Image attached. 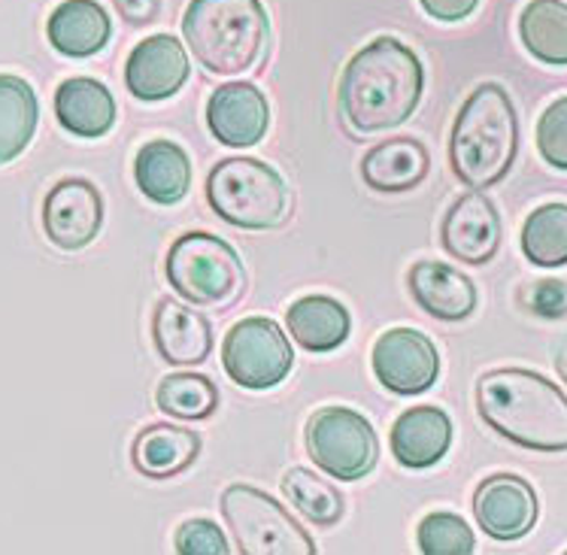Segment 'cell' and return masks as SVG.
I'll use <instances>...</instances> for the list:
<instances>
[{
  "mask_svg": "<svg viewBox=\"0 0 567 555\" xmlns=\"http://www.w3.org/2000/svg\"><path fill=\"white\" fill-rule=\"evenodd\" d=\"M519 152V116L498 82L476 85L450 134V167L467 188H492L509 174Z\"/></svg>",
  "mask_w": 567,
  "mask_h": 555,
  "instance_id": "cell-3",
  "label": "cell"
},
{
  "mask_svg": "<svg viewBox=\"0 0 567 555\" xmlns=\"http://www.w3.org/2000/svg\"><path fill=\"white\" fill-rule=\"evenodd\" d=\"M406 286H410L413 301L441 322H464L474 316L476 304H480L474 279L464 277L462 270H455L446 261H434V258H425L410 267Z\"/></svg>",
  "mask_w": 567,
  "mask_h": 555,
  "instance_id": "cell-17",
  "label": "cell"
},
{
  "mask_svg": "<svg viewBox=\"0 0 567 555\" xmlns=\"http://www.w3.org/2000/svg\"><path fill=\"white\" fill-rule=\"evenodd\" d=\"M113 3L122 12V19L131 24H150L162 10V0H113Z\"/></svg>",
  "mask_w": 567,
  "mask_h": 555,
  "instance_id": "cell-35",
  "label": "cell"
},
{
  "mask_svg": "<svg viewBox=\"0 0 567 555\" xmlns=\"http://www.w3.org/2000/svg\"><path fill=\"white\" fill-rule=\"evenodd\" d=\"M425 92V68L398 37H377L361 47L340 76V113L355 137L385 134L416 113Z\"/></svg>",
  "mask_w": 567,
  "mask_h": 555,
  "instance_id": "cell-1",
  "label": "cell"
},
{
  "mask_svg": "<svg viewBox=\"0 0 567 555\" xmlns=\"http://www.w3.org/2000/svg\"><path fill=\"white\" fill-rule=\"evenodd\" d=\"M183 37L209 73L240 76L267 55L270 19L261 0H192Z\"/></svg>",
  "mask_w": 567,
  "mask_h": 555,
  "instance_id": "cell-4",
  "label": "cell"
},
{
  "mask_svg": "<svg viewBox=\"0 0 567 555\" xmlns=\"http://www.w3.org/2000/svg\"><path fill=\"white\" fill-rule=\"evenodd\" d=\"M537 492L519 474L486 476L474 495V516L492 541H522L537 522Z\"/></svg>",
  "mask_w": 567,
  "mask_h": 555,
  "instance_id": "cell-12",
  "label": "cell"
},
{
  "mask_svg": "<svg viewBox=\"0 0 567 555\" xmlns=\"http://www.w3.org/2000/svg\"><path fill=\"white\" fill-rule=\"evenodd\" d=\"M221 364L237 386L261 392L286 380L295 364V352L286 331L267 316H249L225 335Z\"/></svg>",
  "mask_w": 567,
  "mask_h": 555,
  "instance_id": "cell-9",
  "label": "cell"
},
{
  "mask_svg": "<svg viewBox=\"0 0 567 555\" xmlns=\"http://www.w3.org/2000/svg\"><path fill=\"white\" fill-rule=\"evenodd\" d=\"M519 40L544 64H567V3L532 0L519 16Z\"/></svg>",
  "mask_w": 567,
  "mask_h": 555,
  "instance_id": "cell-26",
  "label": "cell"
},
{
  "mask_svg": "<svg viewBox=\"0 0 567 555\" xmlns=\"http://www.w3.org/2000/svg\"><path fill=\"white\" fill-rule=\"evenodd\" d=\"M200 455V438L183 425H146L134 438L131 462L150 480H171L188 471Z\"/></svg>",
  "mask_w": 567,
  "mask_h": 555,
  "instance_id": "cell-23",
  "label": "cell"
},
{
  "mask_svg": "<svg viewBox=\"0 0 567 555\" xmlns=\"http://www.w3.org/2000/svg\"><path fill=\"white\" fill-rule=\"evenodd\" d=\"M40 104L34 89L12 73H0V167L16 162L34 140Z\"/></svg>",
  "mask_w": 567,
  "mask_h": 555,
  "instance_id": "cell-25",
  "label": "cell"
},
{
  "mask_svg": "<svg viewBox=\"0 0 567 555\" xmlns=\"http://www.w3.org/2000/svg\"><path fill=\"white\" fill-rule=\"evenodd\" d=\"M431 155L416 137L382 140L361 158V179L382 195L413 192L429 179Z\"/></svg>",
  "mask_w": 567,
  "mask_h": 555,
  "instance_id": "cell-18",
  "label": "cell"
},
{
  "mask_svg": "<svg viewBox=\"0 0 567 555\" xmlns=\"http://www.w3.org/2000/svg\"><path fill=\"white\" fill-rule=\"evenodd\" d=\"M286 328L307 352H334L349 340L352 319L337 298L307 295L295 301L286 312Z\"/></svg>",
  "mask_w": 567,
  "mask_h": 555,
  "instance_id": "cell-24",
  "label": "cell"
},
{
  "mask_svg": "<svg viewBox=\"0 0 567 555\" xmlns=\"http://www.w3.org/2000/svg\"><path fill=\"white\" fill-rule=\"evenodd\" d=\"M443 249L462 265H488L501 249L504 232L495 204L483 192L471 188L446 213L441 228Z\"/></svg>",
  "mask_w": 567,
  "mask_h": 555,
  "instance_id": "cell-13",
  "label": "cell"
},
{
  "mask_svg": "<svg viewBox=\"0 0 567 555\" xmlns=\"http://www.w3.org/2000/svg\"><path fill=\"white\" fill-rule=\"evenodd\" d=\"M207 125L213 137L234 150H249L261 143L270 125L265 92L252 82H225L209 94Z\"/></svg>",
  "mask_w": 567,
  "mask_h": 555,
  "instance_id": "cell-15",
  "label": "cell"
},
{
  "mask_svg": "<svg viewBox=\"0 0 567 555\" xmlns=\"http://www.w3.org/2000/svg\"><path fill=\"white\" fill-rule=\"evenodd\" d=\"M282 495L289 497L291 507L313 525L328 528L343 520V495L328 480L307 467H291L289 474H282Z\"/></svg>",
  "mask_w": 567,
  "mask_h": 555,
  "instance_id": "cell-29",
  "label": "cell"
},
{
  "mask_svg": "<svg viewBox=\"0 0 567 555\" xmlns=\"http://www.w3.org/2000/svg\"><path fill=\"white\" fill-rule=\"evenodd\" d=\"M47 37L64 59H92L110 43L113 22L97 0H64L49 16Z\"/></svg>",
  "mask_w": 567,
  "mask_h": 555,
  "instance_id": "cell-19",
  "label": "cell"
},
{
  "mask_svg": "<svg viewBox=\"0 0 567 555\" xmlns=\"http://www.w3.org/2000/svg\"><path fill=\"white\" fill-rule=\"evenodd\" d=\"M522 253L537 267L567 265V204H544L525 219Z\"/></svg>",
  "mask_w": 567,
  "mask_h": 555,
  "instance_id": "cell-28",
  "label": "cell"
},
{
  "mask_svg": "<svg viewBox=\"0 0 567 555\" xmlns=\"http://www.w3.org/2000/svg\"><path fill=\"white\" fill-rule=\"evenodd\" d=\"M101 228H104V197L97 185L82 176H68L49 188L43 201V232L49 244L64 253H76L92 244Z\"/></svg>",
  "mask_w": 567,
  "mask_h": 555,
  "instance_id": "cell-10",
  "label": "cell"
},
{
  "mask_svg": "<svg viewBox=\"0 0 567 555\" xmlns=\"http://www.w3.org/2000/svg\"><path fill=\"white\" fill-rule=\"evenodd\" d=\"M192 64L179 37L155 34L134 47L125 64L127 92L137 101H167L186 85Z\"/></svg>",
  "mask_w": 567,
  "mask_h": 555,
  "instance_id": "cell-14",
  "label": "cell"
},
{
  "mask_svg": "<svg viewBox=\"0 0 567 555\" xmlns=\"http://www.w3.org/2000/svg\"><path fill=\"white\" fill-rule=\"evenodd\" d=\"M476 413L488 429L532 452H567V394L544 373L488 370L476 380Z\"/></svg>",
  "mask_w": 567,
  "mask_h": 555,
  "instance_id": "cell-2",
  "label": "cell"
},
{
  "mask_svg": "<svg viewBox=\"0 0 567 555\" xmlns=\"http://www.w3.org/2000/svg\"><path fill=\"white\" fill-rule=\"evenodd\" d=\"M221 516L244 555H313V537L291 520L277 497L246 483L221 492Z\"/></svg>",
  "mask_w": 567,
  "mask_h": 555,
  "instance_id": "cell-7",
  "label": "cell"
},
{
  "mask_svg": "<svg viewBox=\"0 0 567 555\" xmlns=\"http://www.w3.org/2000/svg\"><path fill=\"white\" fill-rule=\"evenodd\" d=\"M373 373L389 392L413 394L429 392L441 373V356L429 337L413 328H389L373 347Z\"/></svg>",
  "mask_w": 567,
  "mask_h": 555,
  "instance_id": "cell-11",
  "label": "cell"
},
{
  "mask_svg": "<svg viewBox=\"0 0 567 555\" xmlns=\"http://www.w3.org/2000/svg\"><path fill=\"white\" fill-rule=\"evenodd\" d=\"M55 116L73 137L97 140L116 125V101L104 82L92 76H73L61 82L55 92Z\"/></svg>",
  "mask_w": 567,
  "mask_h": 555,
  "instance_id": "cell-20",
  "label": "cell"
},
{
  "mask_svg": "<svg viewBox=\"0 0 567 555\" xmlns=\"http://www.w3.org/2000/svg\"><path fill=\"white\" fill-rule=\"evenodd\" d=\"M164 277L183 301L195 307L221 310L244 295L246 267L231 244L207 232H188L176 237Z\"/></svg>",
  "mask_w": 567,
  "mask_h": 555,
  "instance_id": "cell-6",
  "label": "cell"
},
{
  "mask_svg": "<svg viewBox=\"0 0 567 555\" xmlns=\"http://www.w3.org/2000/svg\"><path fill=\"white\" fill-rule=\"evenodd\" d=\"M537 150L546 164L567 171V97H558L537 119Z\"/></svg>",
  "mask_w": 567,
  "mask_h": 555,
  "instance_id": "cell-31",
  "label": "cell"
},
{
  "mask_svg": "<svg viewBox=\"0 0 567 555\" xmlns=\"http://www.w3.org/2000/svg\"><path fill=\"white\" fill-rule=\"evenodd\" d=\"M522 304L540 319H565L567 282L565 279H537V282L522 289Z\"/></svg>",
  "mask_w": 567,
  "mask_h": 555,
  "instance_id": "cell-33",
  "label": "cell"
},
{
  "mask_svg": "<svg viewBox=\"0 0 567 555\" xmlns=\"http://www.w3.org/2000/svg\"><path fill=\"white\" fill-rule=\"evenodd\" d=\"M419 3L437 22H462L480 7V0H419Z\"/></svg>",
  "mask_w": 567,
  "mask_h": 555,
  "instance_id": "cell-34",
  "label": "cell"
},
{
  "mask_svg": "<svg viewBox=\"0 0 567 555\" xmlns=\"http://www.w3.org/2000/svg\"><path fill=\"white\" fill-rule=\"evenodd\" d=\"M134 183L158 207H174L192 188V162L174 140H150L134 158Z\"/></svg>",
  "mask_w": 567,
  "mask_h": 555,
  "instance_id": "cell-22",
  "label": "cell"
},
{
  "mask_svg": "<svg viewBox=\"0 0 567 555\" xmlns=\"http://www.w3.org/2000/svg\"><path fill=\"white\" fill-rule=\"evenodd\" d=\"M207 201L219 219L246 232L277 228L286 222L291 207L286 179L270 164L249 155L221 158L209 171Z\"/></svg>",
  "mask_w": 567,
  "mask_h": 555,
  "instance_id": "cell-5",
  "label": "cell"
},
{
  "mask_svg": "<svg viewBox=\"0 0 567 555\" xmlns=\"http://www.w3.org/2000/svg\"><path fill=\"white\" fill-rule=\"evenodd\" d=\"M176 553L179 555H231L228 537L221 534L216 522L188 520L176 532Z\"/></svg>",
  "mask_w": 567,
  "mask_h": 555,
  "instance_id": "cell-32",
  "label": "cell"
},
{
  "mask_svg": "<svg viewBox=\"0 0 567 555\" xmlns=\"http://www.w3.org/2000/svg\"><path fill=\"white\" fill-rule=\"evenodd\" d=\"M416 544L425 555H471L476 549V537L462 516L429 513L419 522Z\"/></svg>",
  "mask_w": 567,
  "mask_h": 555,
  "instance_id": "cell-30",
  "label": "cell"
},
{
  "mask_svg": "<svg viewBox=\"0 0 567 555\" xmlns=\"http://www.w3.org/2000/svg\"><path fill=\"white\" fill-rule=\"evenodd\" d=\"M452 446V419L441 407H413L394 422L392 452L398 464L425 471L437 464Z\"/></svg>",
  "mask_w": 567,
  "mask_h": 555,
  "instance_id": "cell-21",
  "label": "cell"
},
{
  "mask_svg": "<svg viewBox=\"0 0 567 555\" xmlns=\"http://www.w3.org/2000/svg\"><path fill=\"white\" fill-rule=\"evenodd\" d=\"M152 337L158 356L174 368L204 364L213 352V325L207 322V316L176 298L158 301L152 312Z\"/></svg>",
  "mask_w": 567,
  "mask_h": 555,
  "instance_id": "cell-16",
  "label": "cell"
},
{
  "mask_svg": "<svg viewBox=\"0 0 567 555\" xmlns=\"http://www.w3.org/2000/svg\"><path fill=\"white\" fill-rule=\"evenodd\" d=\"M307 452L319 471L334 480H361L380 462V438L368 419L349 407H324L303 431Z\"/></svg>",
  "mask_w": 567,
  "mask_h": 555,
  "instance_id": "cell-8",
  "label": "cell"
},
{
  "mask_svg": "<svg viewBox=\"0 0 567 555\" xmlns=\"http://www.w3.org/2000/svg\"><path fill=\"white\" fill-rule=\"evenodd\" d=\"M553 361H556L558 377H561V380H565V386H567V335L558 337V343H556V356H553Z\"/></svg>",
  "mask_w": 567,
  "mask_h": 555,
  "instance_id": "cell-36",
  "label": "cell"
},
{
  "mask_svg": "<svg viewBox=\"0 0 567 555\" xmlns=\"http://www.w3.org/2000/svg\"><path fill=\"white\" fill-rule=\"evenodd\" d=\"M155 404L179 422H204L219 407V389L204 373H171L158 382Z\"/></svg>",
  "mask_w": 567,
  "mask_h": 555,
  "instance_id": "cell-27",
  "label": "cell"
}]
</instances>
